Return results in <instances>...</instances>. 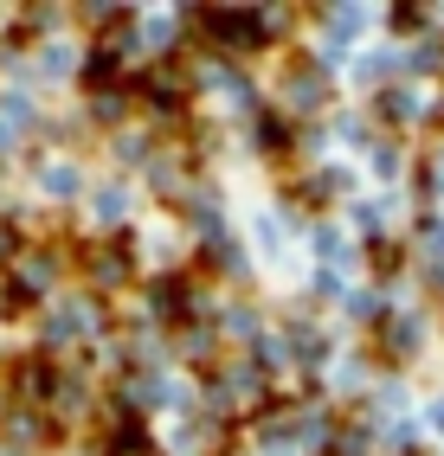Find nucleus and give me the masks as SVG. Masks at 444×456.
<instances>
[{
	"mask_svg": "<svg viewBox=\"0 0 444 456\" xmlns=\"http://www.w3.org/2000/svg\"><path fill=\"white\" fill-rule=\"evenodd\" d=\"M187 20H200V33L219 39V45H258L264 39V13H251V7H200Z\"/></svg>",
	"mask_w": 444,
	"mask_h": 456,
	"instance_id": "f257e3e1",
	"label": "nucleus"
},
{
	"mask_svg": "<svg viewBox=\"0 0 444 456\" xmlns=\"http://www.w3.org/2000/svg\"><path fill=\"white\" fill-rule=\"evenodd\" d=\"M129 245H136V238L123 232L116 245H97V251H84V264H91V277H97L103 289H123V283H129Z\"/></svg>",
	"mask_w": 444,
	"mask_h": 456,
	"instance_id": "f03ea898",
	"label": "nucleus"
},
{
	"mask_svg": "<svg viewBox=\"0 0 444 456\" xmlns=\"http://www.w3.org/2000/svg\"><path fill=\"white\" fill-rule=\"evenodd\" d=\"M20 392H26V399H52V392H58V367H52V360H20Z\"/></svg>",
	"mask_w": 444,
	"mask_h": 456,
	"instance_id": "7ed1b4c3",
	"label": "nucleus"
},
{
	"mask_svg": "<svg viewBox=\"0 0 444 456\" xmlns=\"http://www.w3.org/2000/svg\"><path fill=\"white\" fill-rule=\"evenodd\" d=\"M380 341H387V354H393V360L419 354V322H412V315L399 322V315H393V322H387V334H380Z\"/></svg>",
	"mask_w": 444,
	"mask_h": 456,
	"instance_id": "20e7f679",
	"label": "nucleus"
},
{
	"mask_svg": "<svg viewBox=\"0 0 444 456\" xmlns=\"http://www.w3.org/2000/svg\"><path fill=\"white\" fill-rule=\"evenodd\" d=\"M251 135H258V148H271V155H277V148L290 142V129H284V116H258V129H251Z\"/></svg>",
	"mask_w": 444,
	"mask_h": 456,
	"instance_id": "39448f33",
	"label": "nucleus"
},
{
	"mask_svg": "<svg viewBox=\"0 0 444 456\" xmlns=\"http://www.w3.org/2000/svg\"><path fill=\"white\" fill-rule=\"evenodd\" d=\"M110 77H116V58H110V52H91V65H84V84H97V90H103Z\"/></svg>",
	"mask_w": 444,
	"mask_h": 456,
	"instance_id": "423d86ee",
	"label": "nucleus"
},
{
	"mask_svg": "<svg viewBox=\"0 0 444 456\" xmlns=\"http://www.w3.org/2000/svg\"><path fill=\"white\" fill-rule=\"evenodd\" d=\"M387 20H393V33H419V26H425V7H393Z\"/></svg>",
	"mask_w": 444,
	"mask_h": 456,
	"instance_id": "0eeeda50",
	"label": "nucleus"
},
{
	"mask_svg": "<svg viewBox=\"0 0 444 456\" xmlns=\"http://www.w3.org/2000/svg\"><path fill=\"white\" fill-rule=\"evenodd\" d=\"M329 33L335 39H354V33H361V13H354V7L348 13H329Z\"/></svg>",
	"mask_w": 444,
	"mask_h": 456,
	"instance_id": "6e6552de",
	"label": "nucleus"
},
{
	"mask_svg": "<svg viewBox=\"0 0 444 456\" xmlns=\"http://www.w3.org/2000/svg\"><path fill=\"white\" fill-rule=\"evenodd\" d=\"M412 110H419V103H412L406 90H387V97H380V116H412Z\"/></svg>",
	"mask_w": 444,
	"mask_h": 456,
	"instance_id": "1a4fd4ad",
	"label": "nucleus"
},
{
	"mask_svg": "<svg viewBox=\"0 0 444 456\" xmlns=\"http://www.w3.org/2000/svg\"><path fill=\"white\" fill-rule=\"evenodd\" d=\"M393 264H399V251L387 245V238H374V270H380V277H393Z\"/></svg>",
	"mask_w": 444,
	"mask_h": 456,
	"instance_id": "9d476101",
	"label": "nucleus"
},
{
	"mask_svg": "<svg viewBox=\"0 0 444 456\" xmlns=\"http://www.w3.org/2000/svg\"><path fill=\"white\" fill-rule=\"evenodd\" d=\"M45 187H52V193H78V174H71V167H52Z\"/></svg>",
	"mask_w": 444,
	"mask_h": 456,
	"instance_id": "9b49d317",
	"label": "nucleus"
},
{
	"mask_svg": "<svg viewBox=\"0 0 444 456\" xmlns=\"http://www.w3.org/2000/svg\"><path fill=\"white\" fill-rule=\"evenodd\" d=\"M103 456H155V450H148V437H136V444H110Z\"/></svg>",
	"mask_w": 444,
	"mask_h": 456,
	"instance_id": "f8f14e48",
	"label": "nucleus"
},
{
	"mask_svg": "<svg viewBox=\"0 0 444 456\" xmlns=\"http://www.w3.org/2000/svg\"><path fill=\"white\" fill-rule=\"evenodd\" d=\"M425 418H432V431H444V399H432V411H425Z\"/></svg>",
	"mask_w": 444,
	"mask_h": 456,
	"instance_id": "ddd939ff",
	"label": "nucleus"
},
{
	"mask_svg": "<svg viewBox=\"0 0 444 456\" xmlns=\"http://www.w3.org/2000/svg\"><path fill=\"white\" fill-rule=\"evenodd\" d=\"M13 245H20V238H13L7 225H0V257H13Z\"/></svg>",
	"mask_w": 444,
	"mask_h": 456,
	"instance_id": "4468645a",
	"label": "nucleus"
},
{
	"mask_svg": "<svg viewBox=\"0 0 444 456\" xmlns=\"http://www.w3.org/2000/svg\"><path fill=\"white\" fill-rule=\"evenodd\" d=\"M432 289H444V257H438V264H432Z\"/></svg>",
	"mask_w": 444,
	"mask_h": 456,
	"instance_id": "2eb2a0df",
	"label": "nucleus"
}]
</instances>
